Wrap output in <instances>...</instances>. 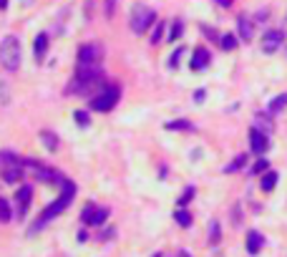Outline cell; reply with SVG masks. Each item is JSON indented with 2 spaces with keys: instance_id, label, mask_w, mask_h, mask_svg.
<instances>
[{
  "instance_id": "cell-1",
  "label": "cell",
  "mask_w": 287,
  "mask_h": 257,
  "mask_svg": "<svg viewBox=\"0 0 287 257\" xmlns=\"http://www.w3.org/2000/svg\"><path fill=\"white\" fill-rule=\"evenodd\" d=\"M104 84V68L101 66H76V73L66 88L68 96H88Z\"/></svg>"
},
{
  "instance_id": "cell-2",
  "label": "cell",
  "mask_w": 287,
  "mask_h": 257,
  "mask_svg": "<svg viewBox=\"0 0 287 257\" xmlns=\"http://www.w3.org/2000/svg\"><path fill=\"white\" fill-rule=\"evenodd\" d=\"M73 197H76V184L66 179V182L60 184V194H58V200H56V202H51V204H48V207H46V209L40 212L38 222H35L33 227H30V234L40 232L46 222H51L53 217H58V214H60V212H63V209H66V207H68L71 202H73Z\"/></svg>"
},
{
  "instance_id": "cell-3",
  "label": "cell",
  "mask_w": 287,
  "mask_h": 257,
  "mask_svg": "<svg viewBox=\"0 0 287 257\" xmlns=\"http://www.w3.org/2000/svg\"><path fill=\"white\" fill-rule=\"evenodd\" d=\"M0 61L8 73H15L20 68V41L15 35H5L0 41Z\"/></svg>"
},
{
  "instance_id": "cell-4",
  "label": "cell",
  "mask_w": 287,
  "mask_h": 257,
  "mask_svg": "<svg viewBox=\"0 0 287 257\" xmlns=\"http://www.w3.org/2000/svg\"><path fill=\"white\" fill-rule=\"evenodd\" d=\"M154 21H156V10H154V8L141 5V3H136V5L131 8L129 26H131V33H134V35H144L146 30L154 26Z\"/></svg>"
},
{
  "instance_id": "cell-5",
  "label": "cell",
  "mask_w": 287,
  "mask_h": 257,
  "mask_svg": "<svg viewBox=\"0 0 287 257\" xmlns=\"http://www.w3.org/2000/svg\"><path fill=\"white\" fill-rule=\"evenodd\" d=\"M118 98H121V88L118 86H106L101 93H96L91 98V109L98 111V114H106V111H111L118 104Z\"/></svg>"
},
{
  "instance_id": "cell-6",
  "label": "cell",
  "mask_w": 287,
  "mask_h": 257,
  "mask_svg": "<svg viewBox=\"0 0 287 257\" xmlns=\"http://www.w3.org/2000/svg\"><path fill=\"white\" fill-rule=\"evenodd\" d=\"M26 164L33 167V174H35L38 182H46V184H63V182H66V176L58 169H53V167H46V164H40V162H28V159H26Z\"/></svg>"
},
{
  "instance_id": "cell-7",
  "label": "cell",
  "mask_w": 287,
  "mask_h": 257,
  "mask_svg": "<svg viewBox=\"0 0 287 257\" xmlns=\"http://www.w3.org/2000/svg\"><path fill=\"white\" fill-rule=\"evenodd\" d=\"M109 207H93V204H86L84 212H81V222L84 225H91V227H101L106 220H109Z\"/></svg>"
},
{
  "instance_id": "cell-8",
  "label": "cell",
  "mask_w": 287,
  "mask_h": 257,
  "mask_svg": "<svg viewBox=\"0 0 287 257\" xmlns=\"http://www.w3.org/2000/svg\"><path fill=\"white\" fill-rule=\"evenodd\" d=\"M104 58V51L98 43H84L78 51V66H98Z\"/></svg>"
},
{
  "instance_id": "cell-9",
  "label": "cell",
  "mask_w": 287,
  "mask_h": 257,
  "mask_svg": "<svg viewBox=\"0 0 287 257\" xmlns=\"http://www.w3.org/2000/svg\"><path fill=\"white\" fill-rule=\"evenodd\" d=\"M282 41H285V33L277 28H270L264 30V35H262V51L270 56V53H277L280 51V46H282Z\"/></svg>"
},
{
  "instance_id": "cell-10",
  "label": "cell",
  "mask_w": 287,
  "mask_h": 257,
  "mask_svg": "<svg viewBox=\"0 0 287 257\" xmlns=\"http://www.w3.org/2000/svg\"><path fill=\"white\" fill-rule=\"evenodd\" d=\"M250 149H252V154H257V156H264V151L270 149V139H267V131H262V129H252L250 131Z\"/></svg>"
},
{
  "instance_id": "cell-11",
  "label": "cell",
  "mask_w": 287,
  "mask_h": 257,
  "mask_svg": "<svg viewBox=\"0 0 287 257\" xmlns=\"http://www.w3.org/2000/svg\"><path fill=\"white\" fill-rule=\"evenodd\" d=\"M30 200H33V189H30L28 184H23V187L15 192V202H18V220H23V217L28 214Z\"/></svg>"
},
{
  "instance_id": "cell-12",
  "label": "cell",
  "mask_w": 287,
  "mask_h": 257,
  "mask_svg": "<svg viewBox=\"0 0 287 257\" xmlns=\"http://www.w3.org/2000/svg\"><path fill=\"white\" fill-rule=\"evenodd\" d=\"M209 61H212V53H209L204 46H199V48L192 53V63H189V68L199 73V71H204V68L209 66Z\"/></svg>"
},
{
  "instance_id": "cell-13",
  "label": "cell",
  "mask_w": 287,
  "mask_h": 257,
  "mask_svg": "<svg viewBox=\"0 0 287 257\" xmlns=\"http://www.w3.org/2000/svg\"><path fill=\"white\" fill-rule=\"evenodd\" d=\"M237 33H239V38L247 41V43L255 38V26H252V21H250L247 15H239V18H237Z\"/></svg>"
},
{
  "instance_id": "cell-14",
  "label": "cell",
  "mask_w": 287,
  "mask_h": 257,
  "mask_svg": "<svg viewBox=\"0 0 287 257\" xmlns=\"http://www.w3.org/2000/svg\"><path fill=\"white\" fill-rule=\"evenodd\" d=\"M46 53H48V33H38L33 41V56H35V61H43Z\"/></svg>"
},
{
  "instance_id": "cell-15",
  "label": "cell",
  "mask_w": 287,
  "mask_h": 257,
  "mask_svg": "<svg viewBox=\"0 0 287 257\" xmlns=\"http://www.w3.org/2000/svg\"><path fill=\"white\" fill-rule=\"evenodd\" d=\"M26 162H20V164H13V167H8V169H3V182H8V184H15V182H20L23 179V174H26Z\"/></svg>"
},
{
  "instance_id": "cell-16",
  "label": "cell",
  "mask_w": 287,
  "mask_h": 257,
  "mask_svg": "<svg viewBox=\"0 0 287 257\" xmlns=\"http://www.w3.org/2000/svg\"><path fill=\"white\" fill-rule=\"evenodd\" d=\"M262 247H264V237L259 234L257 229H250V232H247V252H250V255H259Z\"/></svg>"
},
{
  "instance_id": "cell-17",
  "label": "cell",
  "mask_w": 287,
  "mask_h": 257,
  "mask_svg": "<svg viewBox=\"0 0 287 257\" xmlns=\"http://www.w3.org/2000/svg\"><path fill=\"white\" fill-rule=\"evenodd\" d=\"M20 162H26V159L20 154H15L13 149H0V169H8V167L20 164Z\"/></svg>"
},
{
  "instance_id": "cell-18",
  "label": "cell",
  "mask_w": 287,
  "mask_h": 257,
  "mask_svg": "<svg viewBox=\"0 0 287 257\" xmlns=\"http://www.w3.org/2000/svg\"><path fill=\"white\" fill-rule=\"evenodd\" d=\"M287 109V93H280V96H275L272 101H270V106H267V114L270 116H277L282 114Z\"/></svg>"
},
{
  "instance_id": "cell-19",
  "label": "cell",
  "mask_w": 287,
  "mask_h": 257,
  "mask_svg": "<svg viewBox=\"0 0 287 257\" xmlns=\"http://www.w3.org/2000/svg\"><path fill=\"white\" fill-rule=\"evenodd\" d=\"M167 129H169V131H187V134L197 131V129H194V124H192V121H187V118H176V121H167Z\"/></svg>"
},
{
  "instance_id": "cell-20",
  "label": "cell",
  "mask_w": 287,
  "mask_h": 257,
  "mask_svg": "<svg viewBox=\"0 0 287 257\" xmlns=\"http://www.w3.org/2000/svg\"><path fill=\"white\" fill-rule=\"evenodd\" d=\"M174 220H176V225H179V227H192V212H189V209H184V207H176Z\"/></svg>"
},
{
  "instance_id": "cell-21",
  "label": "cell",
  "mask_w": 287,
  "mask_h": 257,
  "mask_svg": "<svg viewBox=\"0 0 287 257\" xmlns=\"http://www.w3.org/2000/svg\"><path fill=\"white\" fill-rule=\"evenodd\" d=\"M259 187H262V192H272L275 187H277V171H264V176H262V182H259Z\"/></svg>"
},
{
  "instance_id": "cell-22",
  "label": "cell",
  "mask_w": 287,
  "mask_h": 257,
  "mask_svg": "<svg viewBox=\"0 0 287 257\" xmlns=\"http://www.w3.org/2000/svg\"><path fill=\"white\" fill-rule=\"evenodd\" d=\"M40 142L46 144V149H48V151H58V136L56 134H53V131H48V129H43V131H40Z\"/></svg>"
},
{
  "instance_id": "cell-23",
  "label": "cell",
  "mask_w": 287,
  "mask_h": 257,
  "mask_svg": "<svg viewBox=\"0 0 287 257\" xmlns=\"http://www.w3.org/2000/svg\"><path fill=\"white\" fill-rule=\"evenodd\" d=\"M244 164H247V154H239V156H234L230 164L224 167V174H234L237 169H242Z\"/></svg>"
},
{
  "instance_id": "cell-24",
  "label": "cell",
  "mask_w": 287,
  "mask_h": 257,
  "mask_svg": "<svg viewBox=\"0 0 287 257\" xmlns=\"http://www.w3.org/2000/svg\"><path fill=\"white\" fill-rule=\"evenodd\" d=\"M10 220H13V207L8 200L0 197V222H10Z\"/></svg>"
},
{
  "instance_id": "cell-25",
  "label": "cell",
  "mask_w": 287,
  "mask_h": 257,
  "mask_svg": "<svg viewBox=\"0 0 287 257\" xmlns=\"http://www.w3.org/2000/svg\"><path fill=\"white\" fill-rule=\"evenodd\" d=\"M219 46H222V51H234V48H237V35H234V33L222 35V38H219Z\"/></svg>"
},
{
  "instance_id": "cell-26",
  "label": "cell",
  "mask_w": 287,
  "mask_h": 257,
  "mask_svg": "<svg viewBox=\"0 0 287 257\" xmlns=\"http://www.w3.org/2000/svg\"><path fill=\"white\" fill-rule=\"evenodd\" d=\"M219 237H222V227H219V222H209V245H217L219 242Z\"/></svg>"
},
{
  "instance_id": "cell-27",
  "label": "cell",
  "mask_w": 287,
  "mask_h": 257,
  "mask_svg": "<svg viewBox=\"0 0 287 257\" xmlns=\"http://www.w3.org/2000/svg\"><path fill=\"white\" fill-rule=\"evenodd\" d=\"M181 35H184V23H181V21H174L172 30H169V38H172V41H176V38H181Z\"/></svg>"
},
{
  "instance_id": "cell-28",
  "label": "cell",
  "mask_w": 287,
  "mask_h": 257,
  "mask_svg": "<svg viewBox=\"0 0 287 257\" xmlns=\"http://www.w3.org/2000/svg\"><path fill=\"white\" fill-rule=\"evenodd\" d=\"M73 121H76L78 126H88V121H91V118H88V111H81V109L73 111Z\"/></svg>"
},
{
  "instance_id": "cell-29",
  "label": "cell",
  "mask_w": 287,
  "mask_h": 257,
  "mask_svg": "<svg viewBox=\"0 0 287 257\" xmlns=\"http://www.w3.org/2000/svg\"><path fill=\"white\" fill-rule=\"evenodd\" d=\"M192 197H194V187H187L184 194H181V200H179V207H187L192 202Z\"/></svg>"
},
{
  "instance_id": "cell-30",
  "label": "cell",
  "mask_w": 287,
  "mask_h": 257,
  "mask_svg": "<svg viewBox=\"0 0 287 257\" xmlns=\"http://www.w3.org/2000/svg\"><path fill=\"white\" fill-rule=\"evenodd\" d=\"M264 171H270V162L267 159H259L257 164L252 167V174H264Z\"/></svg>"
},
{
  "instance_id": "cell-31",
  "label": "cell",
  "mask_w": 287,
  "mask_h": 257,
  "mask_svg": "<svg viewBox=\"0 0 287 257\" xmlns=\"http://www.w3.org/2000/svg\"><path fill=\"white\" fill-rule=\"evenodd\" d=\"M164 28H167V26H164V23H159V26H156V30L151 33V43H154V46H156V43L164 38Z\"/></svg>"
},
{
  "instance_id": "cell-32",
  "label": "cell",
  "mask_w": 287,
  "mask_h": 257,
  "mask_svg": "<svg viewBox=\"0 0 287 257\" xmlns=\"http://www.w3.org/2000/svg\"><path fill=\"white\" fill-rule=\"evenodd\" d=\"M116 3H118V0H106V3H104V15H106V18H114Z\"/></svg>"
},
{
  "instance_id": "cell-33",
  "label": "cell",
  "mask_w": 287,
  "mask_h": 257,
  "mask_svg": "<svg viewBox=\"0 0 287 257\" xmlns=\"http://www.w3.org/2000/svg\"><path fill=\"white\" fill-rule=\"evenodd\" d=\"M184 51H187V48H176V51L172 53V58H169V66H172V68L179 66V61H181V53H184Z\"/></svg>"
},
{
  "instance_id": "cell-34",
  "label": "cell",
  "mask_w": 287,
  "mask_h": 257,
  "mask_svg": "<svg viewBox=\"0 0 287 257\" xmlns=\"http://www.w3.org/2000/svg\"><path fill=\"white\" fill-rule=\"evenodd\" d=\"M257 126H264V131H267V134L272 131V121H270V118H267L264 114H259V116H257Z\"/></svg>"
},
{
  "instance_id": "cell-35",
  "label": "cell",
  "mask_w": 287,
  "mask_h": 257,
  "mask_svg": "<svg viewBox=\"0 0 287 257\" xmlns=\"http://www.w3.org/2000/svg\"><path fill=\"white\" fill-rule=\"evenodd\" d=\"M204 91H207V88H199V91L194 93V101H197V104H201V101H204V96H207Z\"/></svg>"
},
{
  "instance_id": "cell-36",
  "label": "cell",
  "mask_w": 287,
  "mask_h": 257,
  "mask_svg": "<svg viewBox=\"0 0 287 257\" xmlns=\"http://www.w3.org/2000/svg\"><path fill=\"white\" fill-rule=\"evenodd\" d=\"M214 3H217V5H222V8H230L234 0H214Z\"/></svg>"
},
{
  "instance_id": "cell-37",
  "label": "cell",
  "mask_w": 287,
  "mask_h": 257,
  "mask_svg": "<svg viewBox=\"0 0 287 257\" xmlns=\"http://www.w3.org/2000/svg\"><path fill=\"white\" fill-rule=\"evenodd\" d=\"M204 35H207V38H217V35H214V30H212V28H204Z\"/></svg>"
},
{
  "instance_id": "cell-38",
  "label": "cell",
  "mask_w": 287,
  "mask_h": 257,
  "mask_svg": "<svg viewBox=\"0 0 287 257\" xmlns=\"http://www.w3.org/2000/svg\"><path fill=\"white\" fill-rule=\"evenodd\" d=\"M8 8V0H0V10H5Z\"/></svg>"
},
{
  "instance_id": "cell-39",
  "label": "cell",
  "mask_w": 287,
  "mask_h": 257,
  "mask_svg": "<svg viewBox=\"0 0 287 257\" xmlns=\"http://www.w3.org/2000/svg\"><path fill=\"white\" fill-rule=\"evenodd\" d=\"M179 257H192V255H189L187 250H181V252H179Z\"/></svg>"
},
{
  "instance_id": "cell-40",
  "label": "cell",
  "mask_w": 287,
  "mask_h": 257,
  "mask_svg": "<svg viewBox=\"0 0 287 257\" xmlns=\"http://www.w3.org/2000/svg\"><path fill=\"white\" fill-rule=\"evenodd\" d=\"M151 257H161V252H156V255H151Z\"/></svg>"
},
{
  "instance_id": "cell-41",
  "label": "cell",
  "mask_w": 287,
  "mask_h": 257,
  "mask_svg": "<svg viewBox=\"0 0 287 257\" xmlns=\"http://www.w3.org/2000/svg\"><path fill=\"white\" fill-rule=\"evenodd\" d=\"M26 3H33V0H26Z\"/></svg>"
}]
</instances>
